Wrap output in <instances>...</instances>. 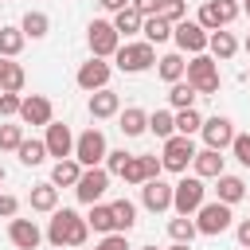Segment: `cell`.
Segmentation results:
<instances>
[{
	"label": "cell",
	"mask_w": 250,
	"mask_h": 250,
	"mask_svg": "<svg viewBox=\"0 0 250 250\" xmlns=\"http://www.w3.org/2000/svg\"><path fill=\"white\" fill-rule=\"evenodd\" d=\"M86 223H90V230H98V234H117V223H113V207H109V203H94L90 215H86Z\"/></svg>",
	"instance_id": "obj_24"
},
{
	"label": "cell",
	"mask_w": 250,
	"mask_h": 250,
	"mask_svg": "<svg viewBox=\"0 0 250 250\" xmlns=\"http://www.w3.org/2000/svg\"><path fill=\"white\" fill-rule=\"evenodd\" d=\"M105 188H109V172H105V168H86L82 180L74 184V195H78V203L94 207V203L105 195Z\"/></svg>",
	"instance_id": "obj_10"
},
{
	"label": "cell",
	"mask_w": 250,
	"mask_h": 250,
	"mask_svg": "<svg viewBox=\"0 0 250 250\" xmlns=\"http://www.w3.org/2000/svg\"><path fill=\"white\" fill-rule=\"evenodd\" d=\"M203 195H207L203 180H199V176H184V180L176 184V191H172V207H176V215H195V211L203 207Z\"/></svg>",
	"instance_id": "obj_6"
},
{
	"label": "cell",
	"mask_w": 250,
	"mask_h": 250,
	"mask_svg": "<svg viewBox=\"0 0 250 250\" xmlns=\"http://www.w3.org/2000/svg\"><path fill=\"white\" fill-rule=\"evenodd\" d=\"M129 156H133V152H125V148H109V156H105V172H109V176H121V168L129 164Z\"/></svg>",
	"instance_id": "obj_41"
},
{
	"label": "cell",
	"mask_w": 250,
	"mask_h": 250,
	"mask_svg": "<svg viewBox=\"0 0 250 250\" xmlns=\"http://www.w3.org/2000/svg\"><path fill=\"white\" fill-rule=\"evenodd\" d=\"M105 156H109V145H105V133H102V129L90 125L86 133H78V141H74V160H78L82 168H102Z\"/></svg>",
	"instance_id": "obj_2"
},
{
	"label": "cell",
	"mask_w": 250,
	"mask_h": 250,
	"mask_svg": "<svg viewBox=\"0 0 250 250\" xmlns=\"http://www.w3.org/2000/svg\"><path fill=\"white\" fill-rule=\"evenodd\" d=\"M20 31H23L27 39H43V35L51 31V20H47L43 12H27V16H23V23H20Z\"/></svg>",
	"instance_id": "obj_35"
},
{
	"label": "cell",
	"mask_w": 250,
	"mask_h": 250,
	"mask_svg": "<svg viewBox=\"0 0 250 250\" xmlns=\"http://www.w3.org/2000/svg\"><path fill=\"white\" fill-rule=\"evenodd\" d=\"M203 141H207V148H215V152H223V148H230L234 145V125H230V117H207L203 121Z\"/></svg>",
	"instance_id": "obj_14"
},
{
	"label": "cell",
	"mask_w": 250,
	"mask_h": 250,
	"mask_svg": "<svg viewBox=\"0 0 250 250\" xmlns=\"http://www.w3.org/2000/svg\"><path fill=\"white\" fill-rule=\"evenodd\" d=\"M109 74H113V66L105 62V59H90V62H82L78 66V86L86 90V94H98V90H105V82H109Z\"/></svg>",
	"instance_id": "obj_13"
},
{
	"label": "cell",
	"mask_w": 250,
	"mask_h": 250,
	"mask_svg": "<svg viewBox=\"0 0 250 250\" xmlns=\"http://www.w3.org/2000/svg\"><path fill=\"white\" fill-rule=\"evenodd\" d=\"M238 246H242V250H250V219H242V223H238Z\"/></svg>",
	"instance_id": "obj_47"
},
{
	"label": "cell",
	"mask_w": 250,
	"mask_h": 250,
	"mask_svg": "<svg viewBox=\"0 0 250 250\" xmlns=\"http://www.w3.org/2000/svg\"><path fill=\"white\" fill-rule=\"evenodd\" d=\"M168 234H172V242H188V246H191V238L199 234V227H195V219L180 215V219H172V223H168Z\"/></svg>",
	"instance_id": "obj_36"
},
{
	"label": "cell",
	"mask_w": 250,
	"mask_h": 250,
	"mask_svg": "<svg viewBox=\"0 0 250 250\" xmlns=\"http://www.w3.org/2000/svg\"><path fill=\"white\" fill-rule=\"evenodd\" d=\"M16 211H20V199L8 195V191H0V219H16Z\"/></svg>",
	"instance_id": "obj_44"
},
{
	"label": "cell",
	"mask_w": 250,
	"mask_h": 250,
	"mask_svg": "<svg viewBox=\"0 0 250 250\" xmlns=\"http://www.w3.org/2000/svg\"><path fill=\"white\" fill-rule=\"evenodd\" d=\"M141 250H156V246H141Z\"/></svg>",
	"instance_id": "obj_53"
},
{
	"label": "cell",
	"mask_w": 250,
	"mask_h": 250,
	"mask_svg": "<svg viewBox=\"0 0 250 250\" xmlns=\"http://www.w3.org/2000/svg\"><path fill=\"white\" fill-rule=\"evenodd\" d=\"M172 39H176V47H180V51H188V55H203V47H207L211 31H203L195 20H180V23L172 27Z\"/></svg>",
	"instance_id": "obj_11"
},
{
	"label": "cell",
	"mask_w": 250,
	"mask_h": 250,
	"mask_svg": "<svg viewBox=\"0 0 250 250\" xmlns=\"http://www.w3.org/2000/svg\"><path fill=\"white\" fill-rule=\"evenodd\" d=\"M20 105H23L20 94H4L0 90V117H20Z\"/></svg>",
	"instance_id": "obj_43"
},
{
	"label": "cell",
	"mask_w": 250,
	"mask_h": 250,
	"mask_svg": "<svg viewBox=\"0 0 250 250\" xmlns=\"http://www.w3.org/2000/svg\"><path fill=\"white\" fill-rule=\"evenodd\" d=\"M113 27H117V35H133V31H141V27H145V16L129 4V8H121V12L113 16Z\"/></svg>",
	"instance_id": "obj_31"
},
{
	"label": "cell",
	"mask_w": 250,
	"mask_h": 250,
	"mask_svg": "<svg viewBox=\"0 0 250 250\" xmlns=\"http://www.w3.org/2000/svg\"><path fill=\"white\" fill-rule=\"evenodd\" d=\"M145 129H148V113H145L141 105L121 109V133H125V137H141Z\"/></svg>",
	"instance_id": "obj_28"
},
{
	"label": "cell",
	"mask_w": 250,
	"mask_h": 250,
	"mask_svg": "<svg viewBox=\"0 0 250 250\" xmlns=\"http://www.w3.org/2000/svg\"><path fill=\"white\" fill-rule=\"evenodd\" d=\"M74 141H78V137H74L66 125H59V121L47 125V137H43L47 156H55V160H70V156H74Z\"/></svg>",
	"instance_id": "obj_15"
},
{
	"label": "cell",
	"mask_w": 250,
	"mask_h": 250,
	"mask_svg": "<svg viewBox=\"0 0 250 250\" xmlns=\"http://www.w3.org/2000/svg\"><path fill=\"white\" fill-rule=\"evenodd\" d=\"M156 16L176 27L180 20H188V4H184V0H160V12H156Z\"/></svg>",
	"instance_id": "obj_40"
},
{
	"label": "cell",
	"mask_w": 250,
	"mask_h": 250,
	"mask_svg": "<svg viewBox=\"0 0 250 250\" xmlns=\"http://www.w3.org/2000/svg\"><path fill=\"white\" fill-rule=\"evenodd\" d=\"M117 70H125V74H141V70H148L152 62H156V47L152 43H125V47H117Z\"/></svg>",
	"instance_id": "obj_3"
},
{
	"label": "cell",
	"mask_w": 250,
	"mask_h": 250,
	"mask_svg": "<svg viewBox=\"0 0 250 250\" xmlns=\"http://www.w3.org/2000/svg\"><path fill=\"white\" fill-rule=\"evenodd\" d=\"M51 98H43V94H27L23 98V105H20V121L23 125H51Z\"/></svg>",
	"instance_id": "obj_18"
},
{
	"label": "cell",
	"mask_w": 250,
	"mask_h": 250,
	"mask_svg": "<svg viewBox=\"0 0 250 250\" xmlns=\"http://www.w3.org/2000/svg\"><path fill=\"white\" fill-rule=\"evenodd\" d=\"M172 250H191V246H188V242H176V246H172Z\"/></svg>",
	"instance_id": "obj_49"
},
{
	"label": "cell",
	"mask_w": 250,
	"mask_h": 250,
	"mask_svg": "<svg viewBox=\"0 0 250 250\" xmlns=\"http://www.w3.org/2000/svg\"><path fill=\"white\" fill-rule=\"evenodd\" d=\"M31 211H43V215H51V211H59V188L47 180V184H35L31 188Z\"/></svg>",
	"instance_id": "obj_23"
},
{
	"label": "cell",
	"mask_w": 250,
	"mask_h": 250,
	"mask_svg": "<svg viewBox=\"0 0 250 250\" xmlns=\"http://www.w3.org/2000/svg\"><path fill=\"white\" fill-rule=\"evenodd\" d=\"M23 141V125H0V152H20Z\"/></svg>",
	"instance_id": "obj_38"
},
{
	"label": "cell",
	"mask_w": 250,
	"mask_h": 250,
	"mask_svg": "<svg viewBox=\"0 0 250 250\" xmlns=\"http://www.w3.org/2000/svg\"><path fill=\"white\" fill-rule=\"evenodd\" d=\"M86 43H90L94 59H109V55H117L121 35H117V27H113L109 20H94V23L86 27Z\"/></svg>",
	"instance_id": "obj_4"
},
{
	"label": "cell",
	"mask_w": 250,
	"mask_h": 250,
	"mask_svg": "<svg viewBox=\"0 0 250 250\" xmlns=\"http://www.w3.org/2000/svg\"><path fill=\"white\" fill-rule=\"evenodd\" d=\"M148 129H152L160 141L176 137V113H168V109H156V113H148Z\"/></svg>",
	"instance_id": "obj_34"
},
{
	"label": "cell",
	"mask_w": 250,
	"mask_h": 250,
	"mask_svg": "<svg viewBox=\"0 0 250 250\" xmlns=\"http://www.w3.org/2000/svg\"><path fill=\"white\" fill-rule=\"evenodd\" d=\"M195 215H199V219H195V227H199V234H207V238L223 234V230L230 227V219H234V215H230V207H227V203H219V199H215V203H203Z\"/></svg>",
	"instance_id": "obj_9"
},
{
	"label": "cell",
	"mask_w": 250,
	"mask_h": 250,
	"mask_svg": "<svg viewBox=\"0 0 250 250\" xmlns=\"http://www.w3.org/2000/svg\"><path fill=\"white\" fill-rule=\"evenodd\" d=\"M16 156H20V164L35 168V164H43V160H47V145H43V141H23Z\"/></svg>",
	"instance_id": "obj_37"
},
{
	"label": "cell",
	"mask_w": 250,
	"mask_h": 250,
	"mask_svg": "<svg viewBox=\"0 0 250 250\" xmlns=\"http://www.w3.org/2000/svg\"><path fill=\"white\" fill-rule=\"evenodd\" d=\"M156 62H160L156 70H160V78H164L168 86H172V82H184V70H188V62H184V55H176V51H172V55H160Z\"/></svg>",
	"instance_id": "obj_27"
},
{
	"label": "cell",
	"mask_w": 250,
	"mask_h": 250,
	"mask_svg": "<svg viewBox=\"0 0 250 250\" xmlns=\"http://www.w3.org/2000/svg\"><path fill=\"white\" fill-rule=\"evenodd\" d=\"M172 191H176V184L148 180V184H141V203H145L152 215H160V211H168V207H172Z\"/></svg>",
	"instance_id": "obj_17"
},
{
	"label": "cell",
	"mask_w": 250,
	"mask_h": 250,
	"mask_svg": "<svg viewBox=\"0 0 250 250\" xmlns=\"http://www.w3.org/2000/svg\"><path fill=\"white\" fill-rule=\"evenodd\" d=\"M215 191H219V203H227V207H234L238 199H246V180L242 176H219L215 180Z\"/></svg>",
	"instance_id": "obj_21"
},
{
	"label": "cell",
	"mask_w": 250,
	"mask_h": 250,
	"mask_svg": "<svg viewBox=\"0 0 250 250\" xmlns=\"http://www.w3.org/2000/svg\"><path fill=\"white\" fill-rule=\"evenodd\" d=\"M160 156H129V164L121 168V180L125 184H148V180H160Z\"/></svg>",
	"instance_id": "obj_12"
},
{
	"label": "cell",
	"mask_w": 250,
	"mask_h": 250,
	"mask_svg": "<svg viewBox=\"0 0 250 250\" xmlns=\"http://www.w3.org/2000/svg\"><path fill=\"white\" fill-rule=\"evenodd\" d=\"M230 152H234V160H238L242 168H250V133H238L234 145H230Z\"/></svg>",
	"instance_id": "obj_42"
},
{
	"label": "cell",
	"mask_w": 250,
	"mask_h": 250,
	"mask_svg": "<svg viewBox=\"0 0 250 250\" xmlns=\"http://www.w3.org/2000/svg\"><path fill=\"white\" fill-rule=\"evenodd\" d=\"M195 86L191 82H172V90H168V102H172V109L180 113V109H195Z\"/></svg>",
	"instance_id": "obj_29"
},
{
	"label": "cell",
	"mask_w": 250,
	"mask_h": 250,
	"mask_svg": "<svg viewBox=\"0 0 250 250\" xmlns=\"http://www.w3.org/2000/svg\"><path fill=\"white\" fill-rule=\"evenodd\" d=\"M113 113H121V98H117V90H98V94H90V117L94 121H105V117H113Z\"/></svg>",
	"instance_id": "obj_19"
},
{
	"label": "cell",
	"mask_w": 250,
	"mask_h": 250,
	"mask_svg": "<svg viewBox=\"0 0 250 250\" xmlns=\"http://www.w3.org/2000/svg\"><path fill=\"white\" fill-rule=\"evenodd\" d=\"M133 8H137L141 16H156V12H160V0H133Z\"/></svg>",
	"instance_id": "obj_46"
},
{
	"label": "cell",
	"mask_w": 250,
	"mask_h": 250,
	"mask_svg": "<svg viewBox=\"0 0 250 250\" xmlns=\"http://www.w3.org/2000/svg\"><path fill=\"white\" fill-rule=\"evenodd\" d=\"M82 172H86V168H82L74 156H70V160H55V168H51V184H55V188H74V184L82 180Z\"/></svg>",
	"instance_id": "obj_22"
},
{
	"label": "cell",
	"mask_w": 250,
	"mask_h": 250,
	"mask_svg": "<svg viewBox=\"0 0 250 250\" xmlns=\"http://www.w3.org/2000/svg\"><path fill=\"white\" fill-rule=\"evenodd\" d=\"M113 223H117V234H129L137 227V203L133 199H113Z\"/></svg>",
	"instance_id": "obj_26"
},
{
	"label": "cell",
	"mask_w": 250,
	"mask_h": 250,
	"mask_svg": "<svg viewBox=\"0 0 250 250\" xmlns=\"http://www.w3.org/2000/svg\"><path fill=\"white\" fill-rule=\"evenodd\" d=\"M191 164H195V176L199 180H219L223 176V152H215V148H199Z\"/></svg>",
	"instance_id": "obj_20"
},
{
	"label": "cell",
	"mask_w": 250,
	"mask_h": 250,
	"mask_svg": "<svg viewBox=\"0 0 250 250\" xmlns=\"http://www.w3.org/2000/svg\"><path fill=\"white\" fill-rule=\"evenodd\" d=\"M94 250H129V242H125V234H102V242Z\"/></svg>",
	"instance_id": "obj_45"
},
{
	"label": "cell",
	"mask_w": 250,
	"mask_h": 250,
	"mask_svg": "<svg viewBox=\"0 0 250 250\" xmlns=\"http://www.w3.org/2000/svg\"><path fill=\"white\" fill-rule=\"evenodd\" d=\"M238 12H242V8H238L234 0H207V4L199 8V20H195V23H199L203 31H223L227 23L238 20Z\"/></svg>",
	"instance_id": "obj_7"
},
{
	"label": "cell",
	"mask_w": 250,
	"mask_h": 250,
	"mask_svg": "<svg viewBox=\"0 0 250 250\" xmlns=\"http://www.w3.org/2000/svg\"><path fill=\"white\" fill-rule=\"evenodd\" d=\"M242 47H246V55H250V31H246V43H242Z\"/></svg>",
	"instance_id": "obj_50"
},
{
	"label": "cell",
	"mask_w": 250,
	"mask_h": 250,
	"mask_svg": "<svg viewBox=\"0 0 250 250\" xmlns=\"http://www.w3.org/2000/svg\"><path fill=\"white\" fill-rule=\"evenodd\" d=\"M242 12H246V16H250V0H246V4H242Z\"/></svg>",
	"instance_id": "obj_51"
},
{
	"label": "cell",
	"mask_w": 250,
	"mask_h": 250,
	"mask_svg": "<svg viewBox=\"0 0 250 250\" xmlns=\"http://www.w3.org/2000/svg\"><path fill=\"white\" fill-rule=\"evenodd\" d=\"M23 66L20 62H12V59H0V90L4 94H20L23 90Z\"/></svg>",
	"instance_id": "obj_25"
},
{
	"label": "cell",
	"mask_w": 250,
	"mask_h": 250,
	"mask_svg": "<svg viewBox=\"0 0 250 250\" xmlns=\"http://www.w3.org/2000/svg\"><path fill=\"white\" fill-rule=\"evenodd\" d=\"M23 43H27V35L20 27H0V59H16L23 51Z\"/></svg>",
	"instance_id": "obj_30"
},
{
	"label": "cell",
	"mask_w": 250,
	"mask_h": 250,
	"mask_svg": "<svg viewBox=\"0 0 250 250\" xmlns=\"http://www.w3.org/2000/svg\"><path fill=\"white\" fill-rule=\"evenodd\" d=\"M195 152H199V148L191 145V137H180V133H176V137L164 141V156H160V164H164L168 172H180V176H184L188 164L195 160Z\"/></svg>",
	"instance_id": "obj_8"
},
{
	"label": "cell",
	"mask_w": 250,
	"mask_h": 250,
	"mask_svg": "<svg viewBox=\"0 0 250 250\" xmlns=\"http://www.w3.org/2000/svg\"><path fill=\"white\" fill-rule=\"evenodd\" d=\"M246 82H250V70H246Z\"/></svg>",
	"instance_id": "obj_54"
},
{
	"label": "cell",
	"mask_w": 250,
	"mask_h": 250,
	"mask_svg": "<svg viewBox=\"0 0 250 250\" xmlns=\"http://www.w3.org/2000/svg\"><path fill=\"white\" fill-rule=\"evenodd\" d=\"M207 47H211V55H215V59H230V55L238 51V39H234L230 31H211Z\"/></svg>",
	"instance_id": "obj_33"
},
{
	"label": "cell",
	"mask_w": 250,
	"mask_h": 250,
	"mask_svg": "<svg viewBox=\"0 0 250 250\" xmlns=\"http://www.w3.org/2000/svg\"><path fill=\"white\" fill-rule=\"evenodd\" d=\"M203 129V117L195 113V109H180L176 113V133L180 137H191V133H199Z\"/></svg>",
	"instance_id": "obj_39"
},
{
	"label": "cell",
	"mask_w": 250,
	"mask_h": 250,
	"mask_svg": "<svg viewBox=\"0 0 250 250\" xmlns=\"http://www.w3.org/2000/svg\"><path fill=\"white\" fill-rule=\"evenodd\" d=\"M90 238V223L74 211V207H59L51 211V223H47V242L51 246H86Z\"/></svg>",
	"instance_id": "obj_1"
},
{
	"label": "cell",
	"mask_w": 250,
	"mask_h": 250,
	"mask_svg": "<svg viewBox=\"0 0 250 250\" xmlns=\"http://www.w3.org/2000/svg\"><path fill=\"white\" fill-rule=\"evenodd\" d=\"M98 4H102L105 12H113V16H117V12H121V8H129L133 0H98Z\"/></svg>",
	"instance_id": "obj_48"
},
{
	"label": "cell",
	"mask_w": 250,
	"mask_h": 250,
	"mask_svg": "<svg viewBox=\"0 0 250 250\" xmlns=\"http://www.w3.org/2000/svg\"><path fill=\"white\" fill-rule=\"evenodd\" d=\"M145 43H164V39H172V23L168 20H160V16H145Z\"/></svg>",
	"instance_id": "obj_32"
},
{
	"label": "cell",
	"mask_w": 250,
	"mask_h": 250,
	"mask_svg": "<svg viewBox=\"0 0 250 250\" xmlns=\"http://www.w3.org/2000/svg\"><path fill=\"white\" fill-rule=\"evenodd\" d=\"M0 184H4V164H0Z\"/></svg>",
	"instance_id": "obj_52"
},
{
	"label": "cell",
	"mask_w": 250,
	"mask_h": 250,
	"mask_svg": "<svg viewBox=\"0 0 250 250\" xmlns=\"http://www.w3.org/2000/svg\"><path fill=\"white\" fill-rule=\"evenodd\" d=\"M188 82L195 86V94H219V66H215V59L211 55H191Z\"/></svg>",
	"instance_id": "obj_5"
},
{
	"label": "cell",
	"mask_w": 250,
	"mask_h": 250,
	"mask_svg": "<svg viewBox=\"0 0 250 250\" xmlns=\"http://www.w3.org/2000/svg\"><path fill=\"white\" fill-rule=\"evenodd\" d=\"M8 242L16 250H35L43 242V230L35 227V219H8Z\"/></svg>",
	"instance_id": "obj_16"
}]
</instances>
